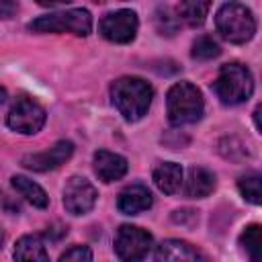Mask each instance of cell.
Returning <instances> with one entry per match:
<instances>
[{"label": "cell", "instance_id": "cell-1", "mask_svg": "<svg viewBox=\"0 0 262 262\" xmlns=\"http://www.w3.org/2000/svg\"><path fill=\"white\" fill-rule=\"evenodd\" d=\"M151 98H154V88L143 78L137 76H123L115 80L111 86V100L119 111V115H123V119L129 123L139 121L147 113Z\"/></svg>", "mask_w": 262, "mask_h": 262}, {"label": "cell", "instance_id": "cell-2", "mask_svg": "<svg viewBox=\"0 0 262 262\" xmlns=\"http://www.w3.org/2000/svg\"><path fill=\"white\" fill-rule=\"evenodd\" d=\"M215 27H217V33L225 41L242 45L254 37L256 18L246 4H242L237 0H229V2L221 4V8L217 10Z\"/></svg>", "mask_w": 262, "mask_h": 262}, {"label": "cell", "instance_id": "cell-3", "mask_svg": "<svg viewBox=\"0 0 262 262\" xmlns=\"http://www.w3.org/2000/svg\"><path fill=\"white\" fill-rule=\"evenodd\" d=\"M168 121L176 127L196 123L205 113L201 90L190 82H176L166 94Z\"/></svg>", "mask_w": 262, "mask_h": 262}, {"label": "cell", "instance_id": "cell-4", "mask_svg": "<svg viewBox=\"0 0 262 262\" xmlns=\"http://www.w3.org/2000/svg\"><path fill=\"white\" fill-rule=\"evenodd\" d=\"M211 90L223 104H242L246 102L254 92V78L252 72L242 63H225L219 68V74L215 82L211 84Z\"/></svg>", "mask_w": 262, "mask_h": 262}, {"label": "cell", "instance_id": "cell-5", "mask_svg": "<svg viewBox=\"0 0 262 262\" xmlns=\"http://www.w3.org/2000/svg\"><path fill=\"white\" fill-rule=\"evenodd\" d=\"M27 29L35 33H72L78 37H88L92 31V16L86 8H72L39 16L31 20Z\"/></svg>", "mask_w": 262, "mask_h": 262}, {"label": "cell", "instance_id": "cell-6", "mask_svg": "<svg viewBox=\"0 0 262 262\" xmlns=\"http://www.w3.org/2000/svg\"><path fill=\"white\" fill-rule=\"evenodd\" d=\"M45 108L37 100H33L31 96H18L8 111L6 123L16 133L35 135L45 125Z\"/></svg>", "mask_w": 262, "mask_h": 262}, {"label": "cell", "instance_id": "cell-7", "mask_svg": "<svg viewBox=\"0 0 262 262\" xmlns=\"http://www.w3.org/2000/svg\"><path fill=\"white\" fill-rule=\"evenodd\" d=\"M154 246L151 233L137 225H121L115 235V254L121 260H143Z\"/></svg>", "mask_w": 262, "mask_h": 262}, {"label": "cell", "instance_id": "cell-8", "mask_svg": "<svg viewBox=\"0 0 262 262\" xmlns=\"http://www.w3.org/2000/svg\"><path fill=\"white\" fill-rule=\"evenodd\" d=\"M137 29H139L137 14L127 8L108 12L98 23L100 35L111 43H131L137 35Z\"/></svg>", "mask_w": 262, "mask_h": 262}, {"label": "cell", "instance_id": "cell-9", "mask_svg": "<svg viewBox=\"0 0 262 262\" xmlns=\"http://www.w3.org/2000/svg\"><path fill=\"white\" fill-rule=\"evenodd\" d=\"M98 192L90 180L82 176H72L63 186V207L72 215H84L96 205Z\"/></svg>", "mask_w": 262, "mask_h": 262}, {"label": "cell", "instance_id": "cell-10", "mask_svg": "<svg viewBox=\"0 0 262 262\" xmlns=\"http://www.w3.org/2000/svg\"><path fill=\"white\" fill-rule=\"evenodd\" d=\"M72 154H74V143L68 141V139H61L45 151L25 156L20 160V164L27 170H33V172H49V170H55L61 164H66L72 158Z\"/></svg>", "mask_w": 262, "mask_h": 262}, {"label": "cell", "instance_id": "cell-11", "mask_svg": "<svg viewBox=\"0 0 262 262\" xmlns=\"http://www.w3.org/2000/svg\"><path fill=\"white\" fill-rule=\"evenodd\" d=\"M154 203V196L147 186L143 184H129L119 192L117 209L123 215H137L141 211H147Z\"/></svg>", "mask_w": 262, "mask_h": 262}, {"label": "cell", "instance_id": "cell-12", "mask_svg": "<svg viewBox=\"0 0 262 262\" xmlns=\"http://www.w3.org/2000/svg\"><path fill=\"white\" fill-rule=\"evenodd\" d=\"M127 160L121 154H113L106 149H98L94 154V172L98 176V180L102 182H115L121 180L127 174Z\"/></svg>", "mask_w": 262, "mask_h": 262}, {"label": "cell", "instance_id": "cell-13", "mask_svg": "<svg viewBox=\"0 0 262 262\" xmlns=\"http://www.w3.org/2000/svg\"><path fill=\"white\" fill-rule=\"evenodd\" d=\"M156 260H170V262H194V260H205V256L190 246L188 242L182 239H164L156 248Z\"/></svg>", "mask_w": 262, "mask_h": 262}, {"label": "cell", "instance_id": "cell-14", "mask_svg": "<svg viewBox=\"0 0 262 262\" xmlns=\"http://www.w3.org/2000/svg\"><path fill=\"white\" fill-rule=\"evenodd\" d=\"M215 188V174L209 172L207 168L192 166L188 170L186 182H184V194L188 199H205L213 192Z\"/></svg>", "mask_w": 262, "mask_h": 262}, {"label": "cell", "instance_id": "cell-15", "mask_svg": "<svg viewBox=\"0 0 262 262\" xmlns=\"http://www.w3.org/2000/svg\"><path fill=\"white\" fill-rule=\"evenodd\" d=\"M154 184L164 194H176L182 186V168L176 162H162L154 168Z\"/></svg>", "mask_w": 262, "mask_h": 262}, {"label": "cell", "instance_id": "cell-16", "mask_svg": "<svg viewBox=\"0 0 262 262\" xmlns=\"http://www.w3.org/2000/svg\"><path fill=\"white\" fill-rule=\"evenodd\" d=\"M14 258L23 262H47L49 254L45 250L43 237L35 233L18 237V242L14 244Z\"/></svg>", "mask_w": 262, "mask_h": 262}, {"label": "cell", "instance_id": "cell-17", "mask_svg": "<svg viewBox=\"0 0 262 262\" xmlns=\"http://www.w3.org/2000/svg\"><path fill=\"white\" fill-rule=\"evenodd\" d=\"M10 184H12V188H14L25 201H29L33 207L45 209V207L49 205V196H47V192H45L37 182H33L31 178L20 176V174H14V176L10 178Z\"/></svg>", "mask_w": 262, "mask_h": 262}, {"label": "cell", "instance_id": "cell-18", "mask_svg": "<svg viewBox=\"0 0 262 262\" xmlns=\"http://www.w3.org/2000/svg\"><path fill=\"white\" fill-rule=\"evenodd\" d=\"M211 0H180L178 14L190 27H201L209 14Z\"/></svg>", "mask_w": 262, "mask_h": 262}, {"label": "cell", "instance_id": "cell-19", "mask_svg": "<svg viewBox=\"0 0 262 262\" xmlns=\"http://www.w3.org/2000/svg\"><path fill=\"white\" fill-rule=\"evenodd\" d=\"M239 246L246 250V254L252 260H258L260 258V252H262V227L258 223L248 225L242 231V235H239Z\"/></svg>", "mask_w": 262, "mask_h": 262}, {"label": "cell", "instance_id": "cell-20", "mask_svg": "<svg viewBox=\"0 0 262 262\" xmlns=\"http://www.w3.org/2000/svg\"><path fill=\"white\" fill-rule=\"evenodd\" d=\"M237 188H239L242 196L246 201H250L252 205H260L262 203V188H260V174L258 172H248V174L239 176Z\"/></svg>", "mask_w": 262, "mask_h": 262}, {"label": "cell", "instance_id": "cell-21", "mask_svg": "<svg viewBox=\"0 0 262 262\" xmlns=\"http://www.w3.org/2000/svg\"><path fill=\"white\" fill-rule=\"evenodd\" d=\"M219 53H221V47H219L217 41H215L213 37H209V35L199 37V39L192 43V51H190V55H192L194 59H199V61H209V59L217 57Z\"/></svg>", "mask_w": 262, "mask_h": 262}, {"label": "cell", "instance_id": "cell-22", "mask_svg": "<svg viewBox=\"0 0 262 262\" xmlns=\"http://www.w3.org/2000/svg\"><path fill=\"white\" fill-rule=\"evenodd\" d=\"M90 262L92 260V252L88 246H72L66 252L59 254V262Z\"/></svg>", "mask_w": 262, "mask_h": 262}, {"label": "cell", "instance_id": "cell-23", "mask_svg": "<svg viewBox=\"0 0 262 262\" xmlns=\"http://www.w3.org/2000/svg\"><path fill=\"white\" fill-rule=\"evenodd\" d=\"M16 0H0V18H10L16 12Z\"/></svg>", "mask_w": 262, "mask_h": 262}, {"label": "cell", "instance_id": "cell-24", "mask_svg": "<svg viewBox=\"0 0 262 262\" xmlns=\"http://www.w3.org/2000/svg\"><path fill=\"white\" fill-rule=\"evenodd\" d=\"M39 6H45V8H53V6H61V4H70L74 0H35Z\"/></svg>", "mask_w": 262, "mask_h": 262}, {"label": "cell", "instance_id": "cell-25", "mask_svg": "<svg viewBox=\"0 0 262 262\" xmlns=\"http://www.w3.org/2000/svg\"><path fill=\"white\" fill-rule=\"evenodd\" d=\"M254 123H256V129H260V106L254 111Z\"/></svg>", "mask_w": 262, "mask_h": 262}, {"label": "cell", "instance_id": "cell-26", "mask_svg": "<svg viewBox=\"0 0 262 262\" xmlns=\"http://www.w3.org/2000/svg\"><path fill=\"white\" fill-rule=\"evenodd\" d=\"M94 2H98V4H102V2H108V0H94Z\"/></svg>", "mask_w": 262, "mask_h": 262}, {"label": "cell", "instance_id": "cell-27", "mask_svg": "<svg viewBox=\"0 0 262 262\" xmlns=\"http://www.w3.org/2000/svg\"><path fill=\"white\" fill-rule=\"evenodd\" d=\"M0 248H2V231H0Z\"/></svg>", "mask_w": 262, "mask_h": 262}]
</instances>
